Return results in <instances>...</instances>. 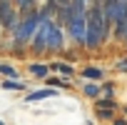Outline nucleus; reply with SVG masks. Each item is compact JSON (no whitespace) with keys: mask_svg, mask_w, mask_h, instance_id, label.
<instances>
[{"mask_svg":"<svg viewBox=\"0 0 127 125\" xmlns=\"http://www.w3.org/2000/svg\"><path fill=\"white\" fill-rule=\"evenodd\" d=\"M37 3H42V0H37Z\"/></svg>","mask_w":127,"mask_h":125,"instance_id":"obj_25","label":"nucleus"},{"mask_svg":"<svg viewBox=\"0 0 127 125\" xmlns=\"http://www.w3.org/2000/svg\"><path fill=\"white\" fill-rule=\"evenodd\" d=\"M0 88L5 93H28V83L25 80H8V78H3L0 80Z\"/></svg>","mask_w":127,"mask_h":125,"instance_id":"obj_10","label":"nucleus"},{"mask_svg":"<svg viewBox=\"0 0 127 125\" xmlns=\"http://www.w3.org/2000/svg\"><path fill=\"white\" fill-rule=\"evenodd\" d=\"M13 5L18 8L20 15H25V13H30V10L37 8V0H13Z\"/></svg>","mask_w":127,"mask_h":125,"instance_id":"obj_13","label":"nucleus"},{"mask_svg":"<svg viewBox=\"0 0 127 125\" xmlns=\"http://www.w3.org/2000/svg\"><path fill=\"white\" fill-rule=\"evenodd\" d=\"M0 75L8 78V80H23L20 70L13 65V62H8V60H0Z\"/></svg>","mask_w":127,"mask_h":125,"instance_id":"obj_11","label":"nucleus"},{"mask_svg":"<svg viewBox=\"0 0 127 125\" xmlns=\"http://www.w3.org/2000/svg\"><path fill=\"white\" fill-rule=\"evenodd\" d=\"M82 95H85V98H90V100H97V98H100V83L82 80Z\"/></svg>","mask_w":127,"mask_h":125,"instance_id":"obj_12","label":"nucleus"},{"mask_svg":"<svg viewBox=\"0 0 127 125\" xmlns=\"http://www.w3.org/2000/svg\"><path fill=\"white\" fill-rule=\"evenodd\" d=\"M120 110H122V115L127 118V105H120Z\"/></svg>","mask_w":127,"mask_h":125,"instance_id":"obj_20","label":"nucleus"},{"mask_svg":"<svg viewBox=\"0 0 127 125\" xmlns=\"http://www.w3.org/2000/svg\"><path fill=\"white\" fill-rule=\"evenodd\" d=\"M0 125H5V123H3V120H0Z\"/></svg>","mask_w":127,"mask_h":125,"instance_id":"obj_24","label":"nucleus"},{"mask_svg":"<svg viewBox=\"0 0 127 125\" xmlns=\"http://www.w3.org/2000/svg\"><path fill=\"white\" fill-rule=\"evenodd\" d=\"M42 83L47 85V88H55V90H70L72 88V80L70 78H60V75H47V78H42Z\"/></svg>","mask_w":127,"mask_h":125,"instance_id":"obj_9","label":"nucleus"},{"mask_svg":"<svg viewBox=\"0 0 127 125\" xmlns=\"http://www.w3.org/2000/svg\"><path fill=\"white\" fill-rule=\"evenodd\" d=\"M115 70L117 73H127V55H122L120 60H115Z\"/></svg>","mask_w":127,"mask_h":125,"instance_id":"obj_17","label":"nucleus"},{"mask_svg":"<svg viewBox=\"0 0 127 125\" xmlns=\"http://www.w3.org/2000/svg\"><path fill=\"white\" fill-rule=\"evenodd\" d=\"M55 95H57V90L45 85V88H40V90H28L23 100L30 105V103H42V100H47V98H55Z\"/></svg>","mask_w":127,"mask_h":125,"instance_id":"obj_6","label":"nucleus"},{"mask_svg":"<svg viewBox=\"0 0 127 125\" xmlns=\"http://www.w3.org/2000/svg\"><path fill=\"white\" fill-rule=\"evenodd\" d=\"M122 45H125V48H127V35H125V43H122Z\"/></svg>","mask_w":127,"mask_h":125,"instance_id":"obj_22","label":"nucleus"},{"mask_svg":"<svg viewBox=\"0 0 127 125\" xmlns=\"http://www.w3.org/2000/svg\"><path fill=\"white\" fill-rule=\"evenodd\" d=\"M92 3H102V0H92Z\"/></svg>","mask_w":127,"mask_h":125,"instance_id":"obj_23","label":"nucleus"},{"mask_svg":"<svg viewBox=\"0 0 127 125\" xmlns=\"http://www.w3.org/2000/svg\"><path fill=\"white\" fill-rule=\"evenodd\" d=\"M18 20H20V13L13 5V0H0V28H3L5 35H10L15 30Z\"/></svg>","mask_w":127,"mask_h":125,"instance_id":"obj_4","label":"nucleus"},{"mask_svg":"<svg viewBox=\"0 0 127 125\" xmlns=\"http://www.w3.org/2000/svg\"><path fill=\"white\" fill-rule=\"evenodd\" d=\"M107 43H110V25L105 23L102 5L100 3H90V8L85 13V50L87 53H97Z\"/></svg>","mask_w":127,"mask_h":125,"instance_id":"obj_1","label":"nucleus"},{"mask_svg":"<svg viewBox=\"0 0 127 125\" xmlns=\"http://www.w3.org/2000/svg\"><path fill=\"white\" fill-rule=\"evenodd\" d=\"M95 103V108H110V110H120V103L115 100V98H97V100H92Z\"/></svg>","mask_w":127,"mask_h":125,"instance_id":"obj_14","label":"nucleus"},{"mask_svg":"<svg viewBox=\"0 0 127 125\" xmlns=\"http://www.w3.org/2000/svg\"><path fill=\"white\" fill-rule=\"evenodd\" d=\"M65 35L72 48L85 50V15H72L65 23Z\"/></svg>","mask_w":127,"mask_h":125,"instance_id":"obj_3","label":"nucleus"},{"mask_svg":"<svg viewBox=\"0 0 127 125\" xmlns=\"http://www.w3.org/2000/svg\"><path fill=\"white\" fill-rule=\"evenodd\" d=\"M105 68H100V65H85L82 70H80V78L82 80H92V83H102L105 80Z\"/></svg>","mask_w":127,"mask_h":125,"instance_id":"obj_8","label":"nucleus"},{"mask_svg":"<svg viewBox=\"0 0 127 125\" xmlns=\"http://www.w3.org/2000/svg\"><path fill=\"white\" fill-rule=\"evenodd\" d=\"M25 73H28V78L42 80V78L50 75V68H47V62H42V60H30L28 65H25Z\"/></svg>","mask_w":127,"mask_h":125,"instance_id":"obj_7","label":"nucleus"},{"mask_svg":"<svg viewBox=\"0 0 127 125\" xmlns=\"http://www.w3.org/2000/svg\"><path fill=\"white\" fill-rule=\"evenodd\" d=\"M115 115H117V110H110V108H95V118H97L100 123H110Z\"/></svg>","mask_w":127,"mask_h":125,"instance_id":"obj_15","label":"nucleus"},{"mask_svg":"<svg viewBox=\"0 0 127 125\" xmlns=\"http://www.w3.org/2000/svg\"><path fill=\"white\" fill-rule=\"evenodd\" d=\"M55 5L60 8V5H70V0H55Z\"/></svg>","mask_w":127,"mask_h":125,"instance_id":"obj_19","label":"nucleus"},{"mask_svg":"<svg viewBox=\"0 0 127 125\" xmlns=\"http://www.w3.org/2000/svg\"><path fill=\"white\" fill-rule=\"evenodd\" d=\"M3 35H5V33H3V28H0V40H3Z\"/></svg>","mask_w":127,"mask_h":125,"instance_id":"obj_21","label":"nucleus"},{"mask_svg":"<svg viewBox=\"0 0 127 125\" xmlns=\"http://www.w3.org/2000/svg\"><path fill=\"white\" fill-rule=\"evenodd\" d=\"M67 48V35L65 28L57 25L55 20L47 25V45H45V55H62V50Z\"/></svg>","mask_w":127,"mask_h":125,"instance_id":"obj_2","label":"nucleus"},{"mask_svg":"<svg viewBox=\"0 0 127 125\" xmlns=\"http://www.w3.org/2000/svg\"><path fill=\"white\" fill-rule=\"evenodd\" d=\"M47 68H50V73L52 75H60V78H77V70H75V65L72 62H67V60H52V62H47Z\"/></svg>","mask_w":127,"mask_h":125,"instance_id":"obj_5","label":"nucleus"},{"mask_svg":"<svg viewBox=\"0 0 127 125\" xmlns=\"http://www.w3.org/2000/svg\"><path fill=\"white\" fill-rule=\"evenodd\" d=\"M110 125H127V118H125V115H115V118L110 120Z\"/></svg>","mask_w":127,"mask_h":125,"instance_id":"obj_18","label":"nucleus"},{"mask_svg":"<svg viewBox=\"0 0 127 125\" xmlns=\"http://www.w3.org/2000/svg\"><path fill=\"white\" fill-rule=\"evenodd\" d=\"M100 95H102V98H115V83L102 80V83H100Z\"/></svg>","mask_w":127,"mask_h":125,"instance_id":"obj_16","label":"nucleus"}]
</instances>
